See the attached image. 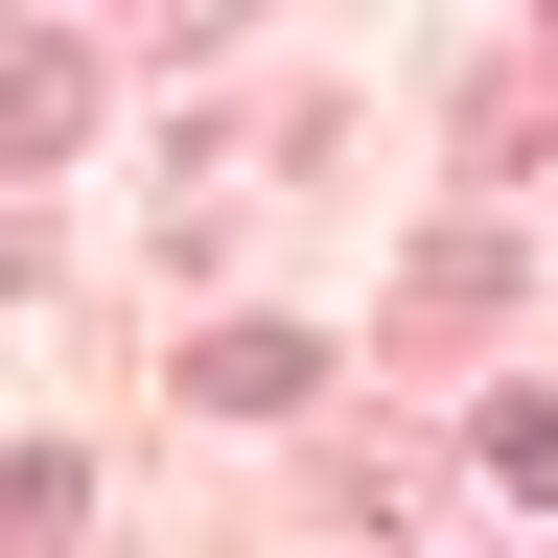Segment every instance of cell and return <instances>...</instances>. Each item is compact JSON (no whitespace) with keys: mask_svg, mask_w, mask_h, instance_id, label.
I'll use <instances>...</instances> for the list:
<instances>
[{"mask_svg":"<svg viewBox=\"0 0 558 558\" xmlns=\"http://www.w3.org/2000/svg\"><path fill=\"white\" fill-rule=\"evenodd\" d=\"M94 140V47H0V163H70Z\"/></svg>","mask_w":558,"mask_h":558,"instance_id":"1","label":"cell"},{"mask_svg":"<svg viewBox=\"0 0 558 558\" xmlns=\"http://www.w3.org/2000/svg\"><path fill=\"white\" fill-rule=\"evenodd\" d=\"M186 396H209V418H256V396H303V349H279V326H209V349H186Z\"/></svg>","mask_w":558,"mask_h":558,"instance_id":"2","label":"cell"},{"mask_svg":"<svg viewBox=\"0 0 558 558\" xmlns=\"http://www.w3.org/2000/svg\"><path fill=\"white\" fill-rule=\"evenodd\" d=\"M488 488H535V512H558V396H488Z\"/></svg>","mask_w":558,"mask_h":558,"instance_id":"3","label":"cell"}]
</instances>
